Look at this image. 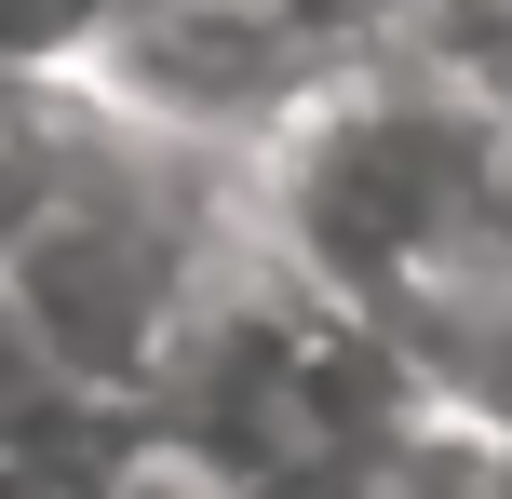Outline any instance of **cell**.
Here are the masks:
<instances>
[{"mask_svg":"<svg viewBox=\"0 0 512 499\" xmlns=\"http://www.w3.org/2000/svg\"><path fill=\"white\" fill-rule=\"evenodd\" d=\"M135 108L189 135H297L324 95H351L364 68H391L378 0H122L108 27Z\"/></svg>","mask_w":512,"mask_h":499,"instance_id":"obj_2","label":"cell"},{"mask_svg":"<svg viewBox=\"0 0 512 499\" xmlns=\"http://www.w3.org/2000/svg\"><path fill=\"white\" fill-rule=\"evenodd\" d=\"M256 203H270L283 284L378 338L405 297H432L445 270L499 243V108L445 95L418 68H364L297 135H270Z\"/></svg>","mask_w":512,"mask_h":499,"instance_id":"obj_1","label":"cell"}]
</instances>
